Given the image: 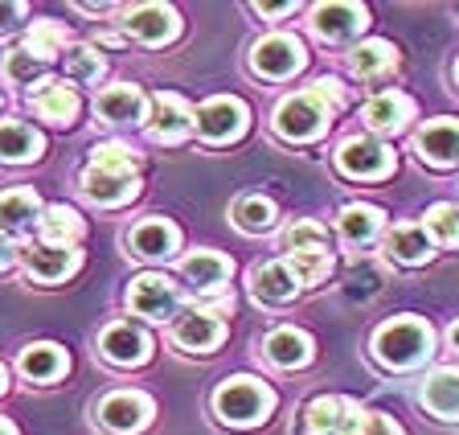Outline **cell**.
<instances>
[{
  "mask_svg": "<svg viewBox=\"0 0 459 435\" xmlns=\"http://www.w3.org/2000/svg\"><path fill=\"white\" fill-rule=\"evenodd\" d=\"M0 435H17V427H13L9 419H0Z\"/></svg>",
  "mask_w": 459,
  "mask_h": 435,
  "instance_id": "obj_45",
  "label": "cell"
},
{
  "mask_svg": "<svg viewBox=\"0 0 459 435\" xmlns=\"http://www.w3.org/2000/svg\"><path fill=\"white\" fill-rule=\"evenodd\" d=\"M385 251H390L398 263H422V259H430V239H427V231H422V226L406 222V226H394V231H390Z\"/></svg>",
  "mask_w": 459,
  "mask_h": 435,
  "instance_id": "obj_27",
  "label": "cell"
},
{
  "mask_svg": "<svg viewBox=\"0 0 459 435\" xmlns=\"http://www.w3.org/2000/svg\"><path fill=\"white\" fill-rule=\"evenodd\" d=\"M66 353L57 345H49V341H41V345H29L25 353H21V374L33 378V382H54V378L66 374Z\"/></svg>",
  "mask_w": 459,
  "mask_h": 435,
  "instance_id": "obj_24",
  "label": "cell"
},
{
  "mask_svg": "<svg viewBox=\"0 0 459 435\" xmlns=\"http://www.w3.org/2000/svg\"><path fill=\"white\" fill-rule=\"evenodd\" d=\"M419 152L430 165H459V124L455 119H435L419 132Z\"/></svg>",
  "mask_w": 459,
  "mask_h": 435,
  "instance_id": "obj_14",
  "label": "cell"
},
{
  "mask_svg": "<svg viewBox=\"0 0 459 435\" xmlns=\"http://www.w3.org/2000/svg\"><path fill=\"white\" fill-rule=\"evenodd\" d=\"M95 111L107 119V124H140L143 119V95L127 83L119 87H107L103 95L95 99Z\"/></svg>",
  "mask_w": 459,
  "mask_h": 435,
  "instance_id": "obj_18",
  "label": "cell"
},
{
  "mask_svg": "<svg viewBox=\"0 0 459 435\" xmlns=\"http://www.w3.org/2000/svg\"><path fill=\"white\" fill-rule=\"evenodd\" d=\"M127 247H132V255H140V259H169V255L177 251V226L160 222V218H148V222H140L127 234Z\"/></svg>",
  "mask_w": 459,
  "mask_h": 435,
  "instance_id": "obj_16",
  "label": "cell"
},
{
  "mask_svg": "<svg viewBox=\"0 0 459 435\" xmlns=\"http://www.w3.org/2000/svg\"><path fill=\"white\" fill-rule=\"evenodd\" d=\"M250 288H255V296L263 304H283L299 291V280L287 263H263V267H255V275H250Z\"/></svg>",
  "mask_w": 459,
  "mask_h": 435,
  "instance_id": "obj_17",
  "label": "cell"
},
{
  "mask_svg": "<svg viewBox=\"0 0 459 435\" xmlns=\"http://www.w3.org/2000/svg\"><path fill=\"white\" fill-rule=\"evenodd\" d=\"M422 231H430L439 242H447V247H459V205H430Z\"/></svg>",
  "mask_w": 459,
  "mask_h": 435,
  "instance_id": "obj_37",
  "label": "cell"
},
{
  "mask_svg": "<svg viewBox=\"0 0 459 435\" xmlns=\"http://www.w3.org/2000/svg\"><path fill=\"white\" fill-rule=\"evenodd\" d=\"M414 116V103L406 95H377L369 107H365V119L382 132H398L406 119Z\"/></svg>",
  "mask_w": 459,
  "mask_h": 435,
  "instance_id": "obj_29",
  "label": "cell"
},
{
  "mask_svg": "<svg viewBox=\"0 0 459 435\" xmlns=\"http://www.w3.org/2000/svg\"><path fill=\"white\" fill-rule=\"evenodd\" d=\"M271 406H275V395L255 378H230L213 390V411L230 427H258L271 415Z\"/></svg>",
  "mask_w": 459,
  "mask_h": 435,
  "instance_id": "obj_1",
  "label": "cell"
},
{
  "mask_svg": "<svg viewBox=\"0 0 459 435\" xmlns=\"http://www.w3.org/2000/svg\"><path fill=\"white\" fill-rule=\"evenodd\" d=\"M394 46H385V41H365L361 49H353V70L361 78H373V74H382V70L394 66Z\"/></svg>",
  "mask_w": 459,
  "mask_h": 435,
  "instance_id": "obj_33",
  "label": "cell"
},
{
  "mask_svg": "<svg viewBox=\"0 0 459 435\" xmlns=\"http://www.w3.org/2000/svg\"><path fill=\"white\" fill-rule=\"evenodd\" d=\"M283 247L291 255H296V251H328V234L320 231L316 222H296L291 231L283 234Z\"/></svg>",
  "mask_w": 459,
  "mask_h": 435,
  "instance_id": "obj_39",
  "label": "cell"
},
{
  "mask_svg": "<svg viewBox=\"0 0 459 435\" xmlns=\"http://www.w3.org/2000/svg\"><path fill=\"white\" fill-rule=\"evenodd\" d=\"M33 218H38V197L29 194V189L0 194V226H4V231H25Z\"/></svg>",
  "mask_w": 459,
  "mask_h": 435,
  "instance_id": "obj_30",
  "label": "cell"
},
{
  "mask_svg": "<svg viewBox=\"0 0 459 435\" xmlns=\"http://www.w3.org/2000/svg\"><path fill=\"white\" fill-rule=\"evenodd\" d=\"M365 9L361 4H316L312 9V30L328 41H341V38H353V33L365 30Z\"/></svg>",
  "mask_w": 459,
  "mask_h": 435,
  "instance_id": "obj_13",
  "label": "cell"
},
{
  "mask_svg": "<svg viewBox=\"0 0 459 435\" xmlns=\"http://www.w3.org/2000/svg\"><path fill=\"white\" fill-rule=\"evenodd\" d=\"M373 353H377L385 366L406 370V366H414L422 353H430V329L414 317L390 320V325H382L377 337H373Z\"/></svg>",
  "mask_w": 459,
  "mask_h": 435,
  "instance_id": "obj_2",
  "label": "cell"
},
{
  "mask_svg": "<svg viewBox=\"0 0 459 435\" xmlns=\"http://www.w3.org/2000/svg\"><path fill=\"white\" fill-rule=\"evenodd\" d=\"M172 337H177V345L181 349H193V353H210L213 345H218L221 337H226V325H221L218 317H213L210 309H189L177 317V325H172Z\"/></svg>",
  "mask_w": 459,
  "mask_h": 435,
  "instance_id": "obj_10",
  "label": "cell"
},
{
  "mask_svg": "<svg viewBox=\"0 0 459 435\" xmlns=\"http://www.w3.org/2000/svg\"><path fill=\"white\" fill-rule=\"evenodd\" d=\"M41 148H46V140H41L29 124H17V119L0 124V161H9V165H25V161H38Z\"/></svg>",
  "mask_w": 459,
  "mask_h": 435,
  "instance_id": "obj_20",
  "label": "cell"
},
{
  "mask_svg": "<svg viewBox=\"0 0 459 435\" xmlns=\"http://www.w3.org/2000/svg\"><path fill=\"white\" fill-rule=\"evenodd\" d=\"M33 111H38L41 119H49V124H70V119L78 116V99H74V91H66L62 83H46V87L33 95Z\"/></svg>",
  "mask_w": 459,
  "mask_h": 435,
  "instance_id": "obj_26",
  "label": "cell"
},
{
  "mask_svg": "<svg viewBox=\"0 0 459 435\" xmlns=\"http://www.w3.org/2000/svg\"><path fill=\"white\" fill-rule=\"evenodd\" d=\"M21 13H25V4H0V33H9L21 21Z\"/></svg>",
  "mask_w": 459,
  "mask_h": 435,
  "instance_id": "obj_42",
  "label": "cell"
},
{
  "mask_svg": "<svg viewBox=\"0 0 459 435\" xmlns=\"http://www.w3.org/2000/svg\"><path fill=\"white\" fill-rule=\"evenodd\" d=\"M62 66H66V74L78 78V83H95L99 70H103V58H99V49H91V46H66L62 49Z\"/></svg>",
  "mask_w": 459,
  "mask_h": 435,
  "instance_id": "obj_32",
  "label": "cell"
},
{
  "mask_svg": "<svg viewBox=\"0 0 459 435\" xmlns=\"http://www.w3.org/2000/svg\"><path fill=\"white\" fill-rule=\"evenodd\" d=\"M124 30L143 46H160V41L177 38V13L169 4H135L124 13Z\"/></svg>",
  "mask_w": 459,
  "mask_h": 435,
  "instance_id": "obj_9",
  "label": "cell"
},
{
  "mask_svg": "<svg viewBox=\"0 0 459 435\" xmlns=\"http://www.w3.org/2000/svg\"><path fill=\"white\" fill-rule=\"evenodd\" d=\"M451 345L459 349V325H451Z\"/></svg>",
  "mask_w": 459,
  "mask_h": 435,
  "instance_id": "obj_46",
  "label": "cell"
},
{
  "mask_svg": "<svg viewBox=\"0 0 459 435\" xmlns=\"http://www.w3.org/2000/svg\"><path fill=\"white\" fill-rule=\"evenodd\" d=\"M255 13H263V17H287V13H296V4H255Z\"/></svg>",
  "mask_w": 459,
  "mask_h": 435,
  "instance_id": "obj_43",
  "label": "cell"
},
{
  "mask_svg": "<svg viewBox=\"0 0 459 435\" xmlns=\"http://www.w3.org/2000/svg\"><path fill=\"white\" fill-rule=\"evenodd\" d=\"M66 49V30L57 25V21H38L33 30H29V54L33 58H54Z\"/></svg>",
  "mask_w": 459,
  "mask_h": 435,
  "instance_id": "obj_34",
  "label": "cell"
},
{
  "mask_svg": "<svg viewBox=\"0 0 459 435\" xmlns=\"http://www.w3.org/2000/svg\"><path fill=\"white\" fill-rule=\"evenodd\" d=\"M99 353L107 361H115V366H140L148 358V337L140 329H132V325H111L103 333V341H99Z\"/></svg>",
  "mask_w": 459,
  "mask_h": 435,
  "instance_id": "obj_15",
  "label": "cell"
},
{
  "mask_svg": "<svg viewBox=\"0 0 459 435\" xmlns=\"http://www.w3.org/2000/svg\"><path fill=\"white\" fill-rule=\"evenodd\" d=\"M291 271L299 283H320L333 271V255L328 251H296L291 255Z\"/></svg>",
  "mask_w": 459,
  "mask_h": 435,
  "instance_id": "obj_38",
  "label": "cell"
},
{
  "mask_svg": "<svg viewBox=\"0 0 459 435\" xmlns=\"http://www.w3.org/2000/svg\"><path fill=\"white\" fill-rule=\"evenodd\" d=\"M455 74H459V70H455Z\"/></svg>",
  "mask_w": 459,
  "mask_h": 435,
  "instance_id": "obj_48",
  "label": "cell"
},
{
  "mask_svg": "<svg viewBox=\"0 0 459 435\" xmlns=\"http://www.w3.org/2000/svg\"><path fill=\"white\" fill-rule=\"evenodd\" d=\"M4 382H9V378H4V366H0V395H4Z\"/></svg>",
  "mask_w": 459,
  "mask_h": 435,
  "instance_id": "obj_47",
  "label": "cell"
},
{
  "mask_svg": "<svg viewBox=\"0 0 459 435\" xmlns=\"http://www.w3.org/2000/svg\"><path fill=\"white\" fill-rule=\"evenodd\" d=\"M38 231L46 247H74L78 234H82V218H78L70 205H49L38 218Z\"/></svg>",
  "mask_w": 459,
  "mask_h": 435,
  "instance_id": "obj_22",
  "label": "cell"
},
{
  "mask_svg": "<svg viewBox=\"0 0 459 435\" xmlns=\"http://www.w3.org/2000/svg\"><path fill=\"white\" fill-rule=\"evenodd\" d=\"M9 263H13V247H9V239L0 234V267H9Z\"/></svg>",
  "mask_w": 459,
  "mask_h": 435,
  "instance_id": "obj_44",
  "label": "cell"
},
{
  "mask_svg": "<svg viewBox=\"0 0 459 435\" xmlns=\"http://www.w3.org/2000/svg\"><path fill=\"white\" fill-rule=\"evenodd\" d=\"M91 165L107 169V173L135 177V169H140V156H135L132 148H124V144H99L95 152H91Z\"/></svg>",
  "mask_w": 459,
  "mask_h": 435,
  "instance_id": "obj_35",
  "label": "cell"
},
{
  "mask_svg": "<svg viewBox=\"0 0 459 435\" xmlns=\"http://www.w3.org/2000/svg\"><path fill=\"white\" fill-rule=\"evenodd\" d=\"M189 127H193V111L185 107V99H177V95H160V99H156V124H152V132L160 135V140H181Z\"/></svg>",
  "mask_w": 459,
  "mask_h": 435,
  "instance_id": "obj_28",
  "label": "cell"
},
{
  "mask_svg": "<svg viewBox=\"0 0 459 435\" xmlns=\"http://www.w3.org/2000/svg\"><path fill=\"white\" fill-rule=\"evenodd\" d=\"M4 74H9L13 83H33V78L41 74V58H33L29 49H13L9 58H4Z\"/></svg>",
  "mask_w": 459,
  "mask_h": 435,
  "instance_id": "obj_40",
  "label": "cell"
},
{
  "mask_svg": "<svg viewBox=\"0 0 459 435\" xmlns=\"http://www.w3.org/2000/svg\"><path fill=\"white\" fill-rule=\"evenodd\" d=\"M78 185H82V194L91 197L95 205H124V202H132L135 189H140V181H135V177L107 173V169H95V165L82 169Z\"/></svg>",
  "mask_w": 459,
  "mask_h": 435,
  "instance_id": "obj_12",
  "label": "cell"
},
{
  "mask_svg": "<svg viewBox=\"0 0 459 435\" xmlns=\"http://www.w3.org/2000/svg\"><path fill=\"white\" fill-rule=\"evenodd\" d=\"M193 124H197V132L205 135V140L221 144V140H234V135L247 132V107H242L238 99H226V95L210 99V103L197 107Z\"/></svg>",
  "mask_w": 459,
  "mask_h": 435,
  "instance_id": "obj_6",
  "label": "cell"
},
{
  "mask_svg": "<svg viewBox=\"0 0 459 435\" xmlns=\"http://www.w3.org/2000/svg\"><path fill=\"white\" fill-rule=\"evenodd\" d=\"M127 304L148 320H164V317H172V309H177V288H172L164 275H140V280H132Z\"/></svg>",
  "mask_w": 459,
  "mask_h": 435,
  "instance_id": "obj_11",
  "label": "cell"
},
{
  "mask_svg": "<svg viewBox=\"0 0 459 435\" xmlns=\"http://www.w3.org/2000/svg\"><path fill=\"white\" fill-rule=\"evenodd\" d=\"M333 119V107L328 99H320L316 91H304V95H291L279 103L275 111V132L283 140H312V135L325 132V124Z\"/></svg>",
  "mask_w": 459,
  "mask_h": 435,
  "instance_id": "obj_3",
  "label": "cell"
},
{
  "mask_svg": "<svg viewBox=\"0 0 459 435\" xmlns=\"http://www.w3.org/2000/svg\"><path fill=\"white\" fill-rule=\"evenodd\" d=\"M361 435H402V431H398V423H394V419H385V415H377V411H369V415H365Z\"/></svg>",
  "mask_w": 459,
  "mask_h": 435,
  "instance_id": "obj_41",
  "label": "cell"
},
{
  "mask_svg": "<svg viewBox=\"0 0 459 435\" xmlns=\"http://www.w3.org/2000/svg\"><path fill=\"white\" fill-rule=\"evenodd\" d=\"M234 222L247 234L267 231V226L275 222V205H271L267 197H247V202H238V210H234Z\"/></svg>",
  "mask_w": 459,
  "mask_h": 435,
  "instance_id": "obj_36",
  "label": "cell"
},
{
  "mask_svg": "<svg viewBox=\"0 0 459 435\" xmlns=\"http://www.w3.org/2000/svg\"><path fill=\"white\" fill-rule=\"evenodd\" d=\"M422 403L439 419H459V370H435L422 387Z\"/></svg>",
  "mask_w": 459,
  "mask_h": 435,
  "instance_id": "obj_21",
  "label": "cell"
},
{
  "mask_svg": "<svg viewBox=\"0 0 459 435\" xmlns=\"http://www.w3.org/2000/svg\"><path fill=\"white\" fill-rule=\"evenodd\" d=\"M148 419H152V398L135 395V390H115L99 403V423L115 435L140 431V427H148Z\"/></svg>",
  "mask_w": 459,
  "mask_h": 435,
  "instance_id": "obj_5",
  "label": "cell"
},
{
  "mask_svg": "<svg viewBox=\"0 0 459 435\" xmlns=\"http://www.w3.org/2000/svg\"><path fill=\"white\" fill-rule=\"evenodd\" d=\"M382 226V210H373V205H349L341 213V234L349 242H369Z\"/></svg>",
  "mask_w": 459,
  "mask_h": 435,
  "instance_id": "obj_31",
  "label": "cell"
},
{
  "mask_svg": "<svg viewBox=\"0 0 459 435\" xmlns=\"http://www.w3.org/2000/svg\"><path fill=\"white\" fill-rule=\"evenodd\" d=\"M336 165H341V173H349V177H385L394 169V156H390V148L385 144H377V140L361 135V140L341 144Z\"/></svg>",
  "mask_w": 459,
  "mask_h": 435,
  "instance_id": "obj_8",
  "label": "cell"
},
{
  "mask_svg": "<svg viewBox=\"0 0 459 435\" xmlns=\"http://www.w3.org/2000/svg\"><path fill=\"white\" fill-rule=\"evenodd\" d=\"M263 353H267L275 366L291 370V366H304V361L312 358V341H307L299 329H275L267 341H263Z\"/></svg>",
  "mask_w": 459,
  "mask_h": 435,
  "instance_id": "obj_23",
  "label": "cell"
},
{
  "mask_svg": "<svg viewBox=\"0 0 459 435\" xmlns=\"http://www.w3.org/2000/svg\"><path fill=\"white\" fill-rule=\"evenodd\" d=\"M365 415L369 411L361 403H353V398L325 395L304 406V431L307 435H361Z\"/></svg>",
  "mask_w": 459,
  "mask_h": 435,
  "instance_id": "obj_4",
  "label": "cell"
},
{
  "mask_svg": "<svg viewBox=\"0 0 459 435\" xmlns=\"http://www.w3.org/2000/svg\"><path fill=\"white\" fill-rule=\"evenodd\" d=\"M185 280H193V288L201 291H218L230 280V259L218 251H197L185 259Z\"/></svg>",
  "mask_w": 459,
  "mask_h": 435,
  "instance_id": "obj_25",
  "label": "cell"
},
{
  "mask_svg": "<svg viewBox=\"0 0 459 435\" xmlns=\"http://www.w3.org/2000/svg\"><path fill=\"white\" fill-rule=\"evenodd\" d=\"M25 267H29V275L57 283L78 267V251L74 247H33V251H25Z\"/></svg>",
  "mask_w": 459,
  "mask_h": 435,
  "instance_id": "obj_19",
  "label": "cell"
},
{
  "mask_svg": "<svg viewBox=\"0 0 459 435\" xmlns=\"http://www.w3.org/2000/svg\"><path fill=\"white\" fill-rule=\"evenodd\" d=\"M250 66L267 78H291L299 66H304V46L287 33H275V38H263L250 54Z\"/></svg>",
  "mask_w": 459,
  "mask_h": 435,
  "instance_id": "obj_7",
  "label": "cell"
}]
</instances>
